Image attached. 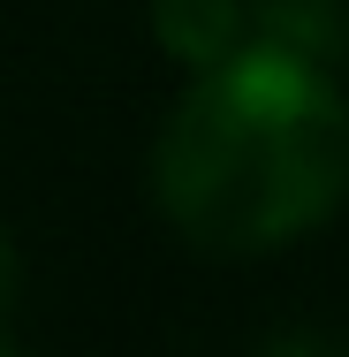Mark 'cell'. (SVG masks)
Instances as JSON below:
<instances>
[{"label": "cell", "mask_w": 349, "mask_h": 357, "mask_svg": "<svg viewBox=\"0 0 349 357\" xmlns=\"http://www.w3.org/2000/svg\"><path fill=\"white\" fill-rule=\"evenodd\" d=\"M15 289H23V259H15V243L0 236V350H8V312H15Z\"/></svg>", "instance_id": "cell-3"}, {"label": "cell", "mask_w": 349, "mask_h": 357, "mask_svg": "<svg viewBox=\"0 0 349 357\" xmlns=\"http://www.w3.org/2000/svg\"><path fill=\"white\" fill-rule=\"evenodd\" d=\"M152 190L205 251H274L327 220L349 190V107L311 54L251 38L175 99Z\"/></svg>", "instance_id": "cell-1"}, {"label": "cell", "mask_w": 349, "mask_h": 357, "mask_svg": "<svg viewBox=\"0 0 349 357\" xmlns=\"http://www.w3.org/2000/svg\"><path fill=\"white\" fill-rule=\"evenodd\" d=\"M243 23H251L243 0H152L160 46H167L175 61H190V69H205L228 46H243Z\"/></svg>", "instance_id": "cell-2"}]
</instances>
